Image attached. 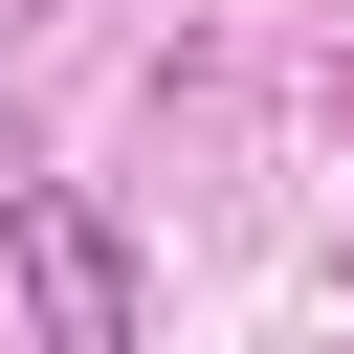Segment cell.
Returning a JSON list of instances; mask_svg holds the SVG:
<instances>
[{
	"label": "cell",
	"mask_w": 354,
	"mask_h": 354,
	"mask_svg": "<svg viewBox=\"0 0 354 354\" xmlns=\"http://www.w3.org/2000/svg\"><path fill=\"white\" fill-rule=\"evenodd\" d=\"M0 266H22V354H133V243H111V199L22 177V199H0Z\"/></svg>",
	"instance_id": "6da1fadb"
}]
</instances>
